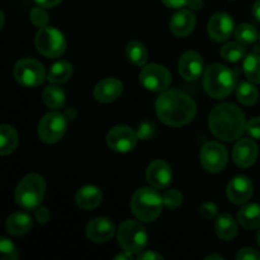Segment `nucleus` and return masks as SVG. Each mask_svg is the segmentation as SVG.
<instances>
[{"instance_id": "obj_1", "label": "nucleus", "mask_w": 260, "mask_h": 260, "mask_svg": "<svg viewBox=\"0 0 260 260\" xmlns=\"http://www.w3.org/2000/svg\"><path fill=\"white\" fill-rule=\"evenodd\" d=\"M155 111L162 123L180 127L189 123L197 113V104L179 89L162 91L155 102Z\"/></svg>"}, {"instance_id": "obj_2", "label": "nucleus", "mask_w": 260, "mask_h": 260, "mask_svg": "<svg viewBox=\"0 0 260 260\" xmlns=\"http://www.w3.org/2000/svg\"><path fill=\"white\" fill-rule=\"evenodd\" d=\"M211 132L217 139L233 142L240 139L246 131V121L243 111L233 103H222L212 109L208 118Z\"/></svg>"}, {"instance_id": "obj_3", "label": "nucleus", "mask_w": 260, "mask_h": 260, "mask_svg": "<svg viewBox=\"0 0 260 260\" xmlns=\"http://www.w3.org/2000/svg\"><path fill=\"white\" fill-rule=\"evenodd\" d=\"M203 86H205L206 93L212 98H226L236 88L235 74L228 66L213 63L205 70Z\"/></svg>"}, {"instance_id": "obj_4", "label": "nucleus", "mask_w": 260, "mask_h": 260, "mask_svg": "<svg viewBox=\"0 0 260 260\" xmlns=\"http://www.w3.org/2000/svg\"><path fill=\"white\" fill-rule=\"evenodd\" d=\"M164 206L162 196L156 188H140L131 200L132 213L142 222H152L160 216Z\"/></svg>"}, {"instance_id": "obj_5", "label": "nucleus", "mask_w": 260, "mask_h": 260, "mask_svg": "<svg viewBox=\"0 0 260 260\" xmlns=\"http://www.w3.org/2000/svg\"><path fill=\"white\" fill-rule=\"evenodd\" d=\"M46 192V183L41 175L28 174L15 189V202L24 210H36L42 203Z\"/></svg>"}, {"instance_id": "obj_6", "label": "nucleus", "mask_w": 260, "mask_h": 260, "mask_svg": "<svg viewBox=\"0 0 260 260\" xmlns=\"http://www.w3.org/2000/svg\"><path fill=\"white\" fill-rule=\"evenodd\" d=\"M117 239L123 251L137 254L141 253L146 246L147 233L140 222L127 220L119 225Z\"/></svg>"}, {"instance_id": "obj_7", "label": "nucleus", "mask_w": 260, "mask_h": 260, "mask_svg": "<svg viewBox=\"0 0 260 260\" xmlns=\"http://www.w3.org/2000/svg\"><path fill=\"white\" fill-rule=\"evenodd\" d=\"M36 47L38 52L50 58L58 57L66 51L65 36L53 27H43L36 35Z\"/></svg>"}, {"instance_id": "obj_8", "label": "nucleus", "mask_w": 260, "mask_h": 260, "mask_svg": "<svg viewBox=\"0 0 260 260\" xmlns=\"http://www.w3.org/2000/svg\"><path fill=\"white\" fill-rule=\"evenodd\" d=\"M14 78L25 88H36L45 81L46 71L42 63L35 58H22L14 66Z\"/></svg>"}, {"instance_id": "obj_9", "label": "nucleus", "mask_w": 260, "mask_h": 260, "mask_svg": "<svg viewBox=\"0 0 260 260\" xmlns=\"http://www.w3.org/2000/svg\"><path fill=\"white\" fill-rule=\"evenodd\" d=\"M68 128L66 116L58 112L47 113L38 124V136L46 144H55L60 141Z\"/></svg>"}, {"instance_id": "obj_10", "label": "nucleus", "mask_w": 260, "mask_h": 260, "mask_svg": "<svg viewBox=\"0 0 260 260\" xmlns=\"http://www.w3.org/2000/svg\"><path fill=\"white\" fill-rule=\"evenodd\" d=\"M140 81L142 85L154 93H162L168 90L172 83V75L169 71L157 63H149L142 68L140 73Z\"/></svg>"}, {"instance_id": "obj_11", "label": "nucleus", "mask_w": 260, "mask_h": 260, "mask_svg": "<svg viewBox=\"0 0 260 260\" xmlns=\"http://www.w3.org/2000/svg\"><path fill=\"white\" fill-rule=\"evenodd\" d=\"M200 159L203 169L210 173H218L228 165L229 154L223 145L211 141L203 145Z\"/></svg>"}, {"instance_id": "obj_12", "label": "nucleus", "mask_w": 260, "mask_h": 260, "mask_svg": "<svg viewBox=\"0 0 260 260\" xmlns=\"http://www.w3.org/2000/svg\"><path fill=\"white\" fill-rule=\"evenodd\" d=\"M139 135L136 131L127 126H116L109 129L107 135V144L113 151L129 152L136 147L139 142Z\"/></svg>"}, {"instance_id": "obj_13", "label": "nucleus", "mask_w": 260, "mask_h": 260, "mask_svg": "<svg viewBox=\"0 0 260 260\" xmlns=\"http://www.w3.org/2000/svg\"><path fill=\"white\" fill-rule=\"evenodd\" d=\"M234 20L228 13H216L208 22V35L216 42H223L229 40L234 32Z\"/></svg>"}, {"instance_id": "obj_14", "label": "nucleus", "mask_w": 260, "mask_h": 260, "mask_svg": "<svg viewBox=\"0 0 260 260\" xmlns=\"http://www.w3.org/2000/svg\"><path fill=\"white\" fill-rule=\"evenodd\" d=\"M147 182L156 189H165L169 187L173 179V170L168 162L162 160H155L146 170Z\"/></svg>"}, {"instance_id": "obj_15", "label": "nucleus", "mask_w": 260, "mask_h": 260, "mask_svg": "<svg viewBox=\"0 0 260 260\" xmlns=\"http://www.w3.org/2000/svg\"><path fill=\"white\" fill-rule=\"evenodd\" d=\"M116 233L114 223L107 217H95L86 226V236L93 243H107Z\"/></svg>"}, {"instance_id": "obj_16", "label": "nucleus", "mask_w": 260, "mask_h": 260, "mask_svg": "<svg viewBox=\"0 0 260 260\" xmlns=\"http://www.w3.org/2000/svg\"><path fill=\"white\" fill-rule=\"evenodd\" d=\"M228 197L230 202L235 205H243L248 202L254 192V187L251 180L248 177L239 175L235 177L228 185Z\"/></svg>"}, {"instance_id": "obj_17", "label": "nucleus", "mask_w": 260, "mask_h": 260, "mask_svg": "<svg viewBox=\"0 0 260 260\" xmlns=\"http://www.w3.org/2000/svg\"><path fill=\"white\" fill-rule=\"evenodd\" d=\"M258 145L250 139H241L236 142L233 150V160L238 167L249 168L256 161Z\"/></svg>"}, {"instance_id": "obj_18", "label": "nucleus", "mask_w": 260, "mask_h": 260, "mask_svg": "<svg viewBox=\"0 0 260 260\" xmlns=\"http://www.w3.org/2000/svg\"><path fill=\"white\" fill-rule=\"evenodd\" d=\"M179 73L187 81L197 80L203 73V60L196 51L183 53L179 60Z\"/></svg>"}, {"instance_id": "obj_19", "label": "nucleus", "mask_w": 260, "mask_h": 260, "mask_svg": "<svg viewBox=\"0 0 260 260\" xmlns=\"http://www.w3.org/2000/svg\"><path fill=\"white\" fill-rule=\"evenodd\" d=\"M123 91V84L118 79L107 78L99 81L94 88V96L101 103H111L116 101Z\"/></svg>"}, {"instance_id": "obj_20", "label": "nucleus", "mask_w": 260, "mask_h": 260, "mask_svg": "<svg viewBox=\"0 0 260 260\" xmlns=\"http://www.w3.org/2000/svg\"><path fill=\"white\" fill-rule=\"evenodd\" d=\"M196 27V17L190 10L182 9L175 13L170 20V30L177 37H187Z\"/></svg>"}, {"instance_id": "obj_21", "label": "nucleus", "mask_w": 260, "mask_h": 260, "mask_svg": "<svg viewBox=\"0 0 260 260\" xmlns=\"http://www.w3.org/2000/svg\"><path fill=\"white\" fill-rule=\"evenodd\" d=\"M102 200H103V193L94 185H85V187L80 188L75 196L76 205L86 211L98 207L102 203Z\"/></svg>"}, {"instance_id": "obj_22", "label": "nucleus", "mask_w": 260, "mask_h": 260, "mask_svg": "<svg viewBox=\"0 0 260 260\" xmlns=\"http://www.w3.org/2000/svg\"><path fill=\"white\" fill-rule=\"evenodd\" d=\"M33 221L29 215L24 212H14L8 217L7 230L13 236H22L32 229Z\"/></svg>"}, {"instance_id": "obj_23", "label": "nucleus", "mask_w": 260, "mask_h": 260, "mask_svg": "<svg viewBox=\"0 0 260 260\" xmlns=\"http://www.w3.org/2000/svg\"><path fill=\"white\" fill-rule=\"evenodd\" d=\"M215 231L216 235L221 239V240L230 241L238 234V225L234 217L229 213H222L218 216L215 221Z\"/></svg>"}, {"instance_id": "obj_24", "label": "nucleus", "mask_w": 260, "mask_h": 260, "mask_svg": "<svg viewBox=\"0 0 260 260\" xmlns=\"http://www.w3.org/2000/svg\"><path fill=\"white\" fill-rule=\"evenodd\" d=\"M238 220L240 225L248 230L260 228V205L250 203L241 207L238 212Z\"/></svg>"}, {"instance_id": "obj_25", "label": "nucleus", "mask_w": 260, "mask_h": 260, "mask_svg": "<svg viewBox=\"0 0 260 260\" xmlns=\"http://www.w3.org/2000/svg\"><path fill=\"white\" fill-rule=\"evenodd\" d=\"M18 145V134L14 127L3 124L0 127V155H8L14 151Z\"/></svg>"}, {"instance_id": "obj_26", "label": "nucleus", "mask_w": 260, "mask_h": 260, "mask_svg": "<svg viewBox=\"0 0 260 260\" xmlns=\"http://www.w3.org/2000/svg\"><path fill=\"white\" fill-rule=\"evenodd\" d=\"M42 98L46 106L51 109H55V111L63 108L66 103L65 91L57 85H50L45 88L42 93Z\"/></svg>"}, {"instance_id": "obj_27", "label": "nucleus", "mask_w": 260, "mask_h": 260, "mask_svg": "<svg viewBox=\"0 0 260 260\" xmlns=\"http://www.w3.org/2000/svg\"><path fill=\"white\" fill-rule=\"evenodd\" d=\"M73 75V65L68 61H57L50 68L47 79L52 84H61L68 81Z\"/></svg>"}, {"instance_id": "obj_28", "label": "nucleus", "mask_w": 260, "mask_h": 260, "mask_svg": "<svg viewBox=\"0 0 260 260\" xmlns=\"http://www.w3.org/2000/svg\"><path fill=\"white\" fill-rule=\"evenodd\" d=\"M236 98L244 106H253L258 102L259 93L255 85L248 81H241L236 86Z\"/></svg>"}, {"instance_id": "obj_29", "label": "nucleus", "mask_w": 260, "mask_h": 260, "mask_svg": "<svg viewBox=\"0 0 260 260\" xmlns=\"http://www.w3.org/2000/svg\"><path fill=\"white\" fill-rule=\"evenodd\" d=\"M126 56L129 62L136 66H145L147 61V50L144 43L132 41L126 46Z\"/></svg>"}, {"instance_id": "obj_30", "label": "nucleus", "mask_w": 260, "mask_h": 260, "mask_svg": "<svg viewBox=\"0 0 260 260\" xmlns=\"http://www.w3.org/2000/svg\"><path fill=\"white\" fill-rule=\"evenodd\" d=\"M244 74L254 84H260V55L250 53L245 57L243 63Z\"/></svg>"}, {"instance_id": "obj_31", "label": "nucleus", "mask_w": 260, "mask_h": 260, "mask_svg": "<svg viewBox=\"0 0 260 260\" xmlns=\"http://www.w3.org/2000/svg\"><path fill=\"white\" fill-rule=\"evenodd\" d=\"M245 46L240 42H229L221 48V57L228 62H238L245 56Z\"/></svg>"}, {"instance_id": "obj_32", "label": "nucleus", "mask_w": 260, "mask_h": 260, "mask_svg": "<svg viewBox=\"0 0 260 260\" xmlns=\"http://www.w3.org/2000/svg\"><path fill=\"white\" fill-rule=\"evenodd\" d=\"M234 35L238 42H240L244 46H250L259 38L258 32L251 24H240L235 28Z\"/></svg>"}, {"instance_id": "obj_33", "label": "nucleus", "mask_w": 260, "mask_h": 260, "mask_svg": "<svg viewBox=\"0 0 260 260\" xmlns=\"http://www.w3.org/2000/svg\"><path fill=\"white\" fill-rule=\"evenodd\" d=\"M164 206L169 210H175L183 203V194L177 189H168L162 194Z\"/></svg>"}, {"instance_id": "obj_34", "label": "nucleus", "mask_w": 260, "mask_h": 260, "mask_svg": "<svg viewBox=\"0 0 260 260\" xmlns=\"http://www.w3.org/2000/svg\"><path fill=\"white\" fill-rule=\"evenodd\" d=\"M0 256L4 260H15L18 259L17 246L8 240L7 238L0 239Z\"/></svg>"}, {"instance_id": "obj_35", "label": "nucleus", "mask_w": 260, "mask_h": 260, "mask_svg": "<svg viewBox=\"0 0 260 260\" xmlns=\"http://www.w3.org/2000/svg\"><path fill=\"white\" fill-rule=\"evenodd\" d=\"M30 22L38 28L47 27L48 24V14L43 10L42 7H36L29 13Z\"/></svg>"}, {"instance_id": "obj_36", "label": "nucleus", "mask_w": 260, "mask_h": 260, "mask_svg": "<svg viewBox=\"0 0 260 260\" xmlns=\"http://www.w3.org/2000/svg\"><path fill=\"white\" fill-rule=\"evenodd\" d=\"M137 135H139V139L141 140L152 139L156 135V126L150 121L142 122L137 129Z\"/></svg>"}, {"instance_id": "obj_37", "label": "nucleus", "mask_w": 260, "mask_h": 260, "mask_svg": "<svg viewBox=\"0 0 260 260\" xmlns=\"http://www.w3.org/2000/svg\"><path fill=\"white\" fill-rule=\"evenodd\" d=\"M246 132L253 139L260 140V117H254L246 123Z\"/></svg>"}, {"instance_id": "obj_38", "label": "nucleus", "mask_w": 260, "mask_h": 260, "mask_svg": "<svg viewBox=\"0 0 260 260\" xmlns=\"http://www.w3.org/2000/svg\"><path fill=\"white\" fill-rule=\"evenodd\" d=\"M217 206L212 202H206L201 206V215L202 217H205L206 220H211V218H215L217 216Z\"/></svg>"}, {"instance_id": "obj_39", "label": "nucleus", "mask_w": 260, "mask_h": 260, "mask_svg": "<svg viewBox=\"0 0 260 260\" xmlns=\"http://www.w3.org/2000/svg\"><path fill=\"white\" fill-rule=\"evenodd\" d=\"M236 259L239 260H260V254L256 250L251 248L241 249L236 255Z\"/></svg>"}, {"instance_id": "obj_40", "label": "nucleus", "mask_w": 260, "mask_h": 260, "mask_svg": "<svg viewBox=\"0 0 260 260\" xmlns=\"http://www.w3.org/2000/svg\"><path fill=\"white\" fill-rule=\"evenodd\" d=\"M35 217L40 223H46L50 220V212H48V210L46 207L40 206V207H37L35 210Z\"/></svg>"}, {"instance_id": "obj_41", "label": "nucleus", "mask_w": 260, "mask_h": 260, "mask_svg": "<svg viewBox=\"0 0 260 260\" xmlns=\"http://www.w3.org/2000/svg\"><path fill=\"white\" fill-rule=\"evenodd\" d=\"M167 7L173 8V9H179V8L185 7L188 5V2L189 0H161Z\"/></svg>"}, {"instance_id": "obj_42", "label": "nucleus", "mask_w": 260, "mask_h": 260, "mask_svg": "<svg viewBox=\"0 0 260 260\" xmlns=\"http://www.w3.org/2000/svg\"><path fill=\"white\" fill-rule=\"evenodd\" d=\"M139 260H157V259H162V255H160L159 253L156 251H144V253L140 254L137 256Z\"/></svg>"}, {"instance_id": "obj_43", "label": "nucleus", "mask_w": 260, "mask_h": 260, "mask_svg": "<svg viewBox=\"0 0 260 260\" xmlns=\"http://www.w3.org/2000/svg\"><path fill=\"white\" fill-rule=\"evenodd\" d=\"M36 4L42 8H53L57 7L62 0H35Z\"/></svg>"}, {"instance_id": "obj_44", "label": "nucleus", "mask_w": 260, "mask_h": 260, "mask_svg": "<svg viewBox=\"0 0 260 260\" xmlns=\"http://www.w3.org/2000/svg\"><path fill=\"white\" fill-rule=\"evenodd\" d=\"M202 4H203L202 0H189V2H188V7H189L190 9H194V10L200 9V8L202 7Z\"/></svg>"}, {"instance_id": "obj_45", "label": "nucleus", "mask_w": 260, "mask_h": 260, "mask_svg": "<svg viewBox=\"0 0 260 260\" xmlns=\"http://www.w3.org/2000/svg\"><path fill=\"white\" fill-rule=\"evenodd\" d=\"M253 14H254V17L256 18V20H259V22H260V0H258V2L254 4Z\"/></svg>"}, {"instance_id": "obj_46", "label": "nucleus", "mask_w": 260, "mask_h": 260, "mask_svg": "<svg viewBox=\"0 0 260 260\" xmlns=\"http://www.w3.org/2000/svg\"><path fill=\"white\" fill-rule=\"evenodd\" d=\"M116 260H119V259H132V254L128 253V251H124V253H121L118 254V255H116Z\"/></svg>"}, {"instance_id": "obj_47", "label": "nucleus", "mask_w": 260, "mask_h": 260, "mask_svg": "<svg viewBox=\"0 0 260 260\" xmlns=\"http://www.w3.org/2000/svg\"><path fill=\"white\" fill-rule=\"evenodd\" d=\"M207 260L210 259H218V260H223V258L221 255H217V254H212V255H208L207 258H206Z\"/></svg>"}, {"instance_id": "obj_48", "label": "nucleus", "mask_w": 260, "mask_h": 260, "mask_svg": "<svg viewBox=\"0 0 260 260\" xmlns=\"http://www.w3.org/2000/svg\"><path fill=\"white\" fill-rule=\"evenodd\" d=\"M0 17H2V24H0V28L4 27V22H5V17H4V13H0Z\"/></svg>"}, {"instance_id": "obj_49", "label": "nucleus", "mask_w": 260, "mask_h": 260, "mask_svg": "<svg viewBox=\"0 0 260 260\" xmlns=\"http://www.w3.org/2000/svg\"><path fill=\"white\" fill-rule=\"evenodd\" d=\"M256 241H258L259 246H260V230L258 231V235H256Z\"/></svg>"}, {"instance_id": "obj_50", "label": "nucleus", "mask_w": 260, "mask_h": 260, "mask_svg": "<svg viewBox=\"0 0 260 260\" xmlns=\"http://www.w3.org/2000/svg\"><path fill=\"white\" fill-rule=\"evenodd\" d=\"M259 40H260V36H259Z\"/></svg>"}]
</instances>
